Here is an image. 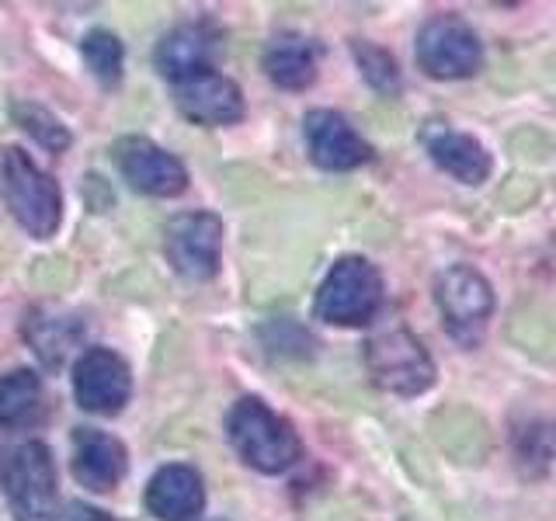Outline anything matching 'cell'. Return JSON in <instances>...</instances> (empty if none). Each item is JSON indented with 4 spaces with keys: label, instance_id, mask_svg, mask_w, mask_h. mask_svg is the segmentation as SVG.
Segmentation results:
<instances>
[{
    "label": "cell",
    "instance_id": "obj_1",
    "mask_svg": "<svg viewBox=\"0 0 556 521\" xmlns=\"http://www.w3.org/2000/svg\"><path fill=\"white\" fill-rule=\"evenodd\" d=\"M226 434H230L237 456L265 476L286 473L303 456L300 431L292 428L289 417L275 414L261 396L237 399L233 410L226 414Z\"/></svg>",
    "mask_w": 556,
    "mask_h": 521
},
{
    "label": "cell",
    "instance_id": "obj_2",
    "mask_svg": "<svg viewBox=\"0 0 556 521\" xmlns=\"http://www.w3.org/2000/svg\"><path fill=\"white\" fill-rule=\"evenodd\" d=\"M0 195L14 223L35 240L56 237L63 223V191L22 147L0 150Z\"/></svg>",
    "mask_w": 556,
    "mask_h": 521
},
{
    "label": "cell",
    "instance_id": "obj_3",
    "mask_svg": "<svg viewBox=\"0 0 556 521\" xmlns=\"http://www.w3.org/2000/svg\"><path fill=\"white\" fill-rule=\"evenodd\" d=\"M365 372L382 393L393 396H421L434 386V358L425 341L404 323L382 327L365 341Z\"/></svg>",
    "mask_w": 556,
    "mask_h": 521
},
{
    "label": "cell",
    "instance_id": "obj_4",
    "mask_svg": "<svg viewBox=\"0 0 556 521\" xmlns=\"http://www.w3.org/2000/svg\"><path fill=\"white\" fill-rule=\"evenodd\" d=\"M382 309V275L369 257L348 254L330 265L313 313L330 327H365Z\"/></svg>",
    "mask_w": 556,
    "mask_h": 521
},
{
    "label": "cell",
    "instance_id": "obj_5",
    "mask_svg": "<svg viewBox=\"0 0 556 521\" xmlns=\"http://www.w3.org/2000/svg\"><path fill=\"white\" fill-rule=\"evenodd\" d=\"M417 66L434 80H466L480 74L483 42L459 14H431L414 42Z\"/></svg>",
    "mask_w": 556,
    "mask_h": 521
},
{
    "label": "cell",
    "instance_id": "obj_6",
    "mask_svg": "<svg viewBox=\"0 0 556 521\" xmlns=\"http://www.w3.org/2000/svg\"><path fill=\"white\" fill-rule=\"evenodd\" d=\"M4 494L14 521H56L60 480L46 442H25L4 466Z\"/></svg>",
    "mask_w": 556,
    "mask_h": 521
},
{
    "label": "cell",
    "instance_id": "obj_7",
    "mask_svg": "<svg viewBox=\"0 0 556 521\" xmlns=\"http://www.w3.org/2000/svg\"><path fill=\"white\" fill-rule=\"evenodd\" d=\"M434 306L442 313L448 338L473 347L494 317V289L473 265H448L434 278Z\"/></svg>",
    "mask_w": 556,
    "mask_h": 521
},
{
    "label": "cell",
    "instance_id": "obj_8",
    "mask_svg": "<svg viewBox=\"0 0 556 521\" xmlns=\"http://www.w3.org/2000/svg\"><path fill=\"white\" fill-rule=\"evenodd\" d=\"M167 265L188 282H208L219 271L223 257V219L205 208L170 216L164 226Z\"/></svg>",
    "mask_w": 556,
    "mask_h": 521
},
{
    "label": "cell",
    "instance_id": "obj_9",
    "mask_svg": "<svg viewBox=\"0 0 556 521\" xmlns=\"http://www.w3.org/2000/svg\"><path fill=\"white\" fill-rule=\"evenodd\" d=\"M74 396L80 410L98 417H115L132 396L129 361L112 347H87L74 365Z\"/></svg>",
    "mask_w": 556,
    "mask_h": 521
},
{
    "label": "cell",
    "instance_id": "obj_10",
    "mask_svg": "<svg viewBox=\"0 0 556 521\" xmlns=\"http://www.w3.org/2000/svg\"><path fill=\"white\" fill-rule=\"evenodd\" d=\"M115 164L139 195L178 199L188 188V167L170 150L156 147L147 136H126L115 143Z\"/></svg>",
    "mask_w": 556,
    "mask_h": 521
},
{
    "label": "cell",
    "instance_id": "obj_11",
    "mask_svg": "<svg viewBox=\"0 0 556 521\" xmlns=\"http://www.w3.org/2000/svg\"><path fill=\"white\" fill-rule=\"evenodd\" d=\"M174 104H178V112L188 122L208 129L237 126L243 112H248L240 87L226 74H219V69H202V74L174 80Z\"/></svg>",
    "mask_w": 556,
    "mask_h": 521
},
{
    "label": "cell",
    "instance_id": "obj_12",
    "mask_svg": "<svg viewBox=\"0 0 556 521\" xmlns=\"http://www.w3.org/2000/svg\"><path fill=\"white\" fill-rule=\"evenodd\" d=\"M309 161L320 170H355L372 161V147L355 132V126L334 109H313L303 118Z\"/></svg>",
    "mask_w": 556,
    "mask_h": 521
},
{
    "label": "cell",
    "instance_id": "obj_13",
    "mask_svg": "<svg viewBox=\"0 0 556 521\" xmlns=\"http://www.w3.org/2000/svg\"><path fill=\"white\" fill-rule=\"evenodd\" d=\"M223 49V35L213 22H185V25H174L161 42H156L153 52V63L161 69V77L174 80H185L191 74H202V69H213L216 56Z\"/></svg>",
    "mask_w": 556,
    "mask_h": 521
},
{
    "label": "cell",
    "instance_id": "obj_14",
    "mask_svg": "<svg viewBox=\"0 0 556 521\" xmlns=\"http://www.w3.org/2000/svg\"><path fill=\"white\" fill-rule=\"evenodd\" d=\"M129 473V452L115 434L98 428L74 431V480L91 494H112Z\"/></svg>",
    "mask_w": 556,
    "mask_h": 521
},
{
    "label": "cell",
    "instance_id": "obj_15",
    "mask_svg": "<svg viewBox=\"0 0 556 521\" xmlns=\"http://www.w3.org/2000/svg\"><path fill=\"white\" fill-rule=\"evenodd\" d=\"M421 143L431 156V164L445 170L448 178H456L459 185H483L491 178L494 161L477 136L452 129L445 122H428L421 132Z\"/></svg>",
    "mask_w": 556,
    "mask_h": 521
},
{
    "label": "cell",
    "instance_id": "obj_16",
    "mask_svg": "<svg viewBox=\"0 0 556 521\" xmlns=\"http://www.w3.org/2000/svg\"><path fill=\"white\" fill-rule=\"evenodd\" d=\"M205 508V483L195 466L167 462L147 483V511L156 521H195Z\"/></svg>",
    "mask_w": 556,
    "mask_h": 521
},
{
    "label": "cell",
    "instance_id": "obj_17",
    "mask_svg": "<svg viewBox=\"0 0 556 521\" xmlns=\"http://www.w3.org/2000/svg\"><path fill=\"white\" fill-rule=\"evenodd\" d=\"M25 341L31 344V352L39 355L46 369H60V365L80 347L84 323L66 309L35 306L25 317Z\"/></svg>",
    "mask_w": 556,
    "mask_h": 521
},
{
    "label": "cell",
    "instance_id": "obj_18",
    "mask_svg": "<svg viewBox=\"0 0 556 521\" xmlns=\"http://www.w3.org/2000/svg\"><path fill=\"white\" fill-rule=\"evenodd\" d=\"M261 66H265L268 80L275 87H282V91H306V87L317 80L320 49L317 42H309L306 35L286 31V35H278V39H271Z\"/></svg>",
    "mask_w": 556,
    "mask_h": 521
},
{
    "label": "cell",
    "instance_id": "obj_19",
    "mask_svg": "<svg viewBox=\"0 0 556 521\" xmlns=\"http://www.w3.org/2000/svg\"><path fill=\"white\" fill-rule=\"evenodd\" d=\"M46 414V386L39 372L14 369L0 376V424L4 428H28L39 424Z\"/></svg>",
    "mask_w": 556,
    "mask_h": 521
},
{
    "label": "cell",
    "instance_id": "obj_20",
    "mask_svg": "<svg viewBox=\"0 0 556 521\" xmlns=\"http://www.w3.org/2000/svg\"><path fill=\"white\" fill-rule=\"evenodd\" d=\"M80 56H84L87 69H91L104 87H115L122 80V69H126V46L118 42L115 31H109V28L87 31L80 42Z\"/></svg>",
    "mask_w": 556,
    "mask_h": 521
},
{
    "label": "cell",
    "instance_id": "obj_21",
    "mask_svg": "<svg viewBox=\"0 0 556 521\" xmlns=\"http://www.w3.org/2000/svg\"><path fill=\"white\" fill-rule=\"evenodd\" d=\"M11 118L35 139V143L46 147L49 153H66L70 143H74V136H70V129L46 109V104L14 101V104H11Z\"/></svg>",
    "mask_w": 556,
    "mask_h": 521
},
{
    "label": "cell",
    "instance_id": "obj_22",
    "mask_svg": "<svg viewBox=\"0 0 556 521\" xmlns=\"http://www.w3.org/2000/svg\"><path fill=\"white\" fill-rule=\"evenodd\" d=\"M352 52H355V63L362 69V77L369 80L379 94L400 91V66H396L390 49H382L376 42H352Z\"/></svg>",
    "mask_w": 556,
    "mask_h": 521
},
{
    "label": "cell",
    "instance_id": "obj_23",
    "mask_svg": "<svg viewBox=\"0 0 556 521\" xmlns=\"http://www.w3.org/2000/svg\"><path fill=\"white\" fill-rule=\"evenodd\" d=\"M63 521H115L112 514H104L101 508H91V504H74L70 514Z\"/></svg>",
    "mask_w": 556,
    "mask_h": 521
}]
</instances>
